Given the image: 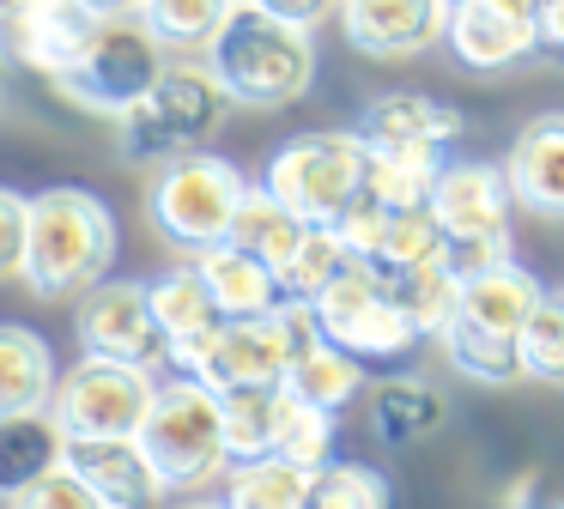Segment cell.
<instances>
[{
    "instance_id": "obj_1",
    "label": "cell",
    "mask_w": 564,
    "mask_h": 509,
    "mask_svg": "<svg viewBox=\"0 0 564 509\" xmlns=\"http://www.w3.org/2000/svg\"><path fill=\"white\" fill-rule=\"evenodd\" d=\"M116 267V213L91 188L55 182L31 194V242H25V291L43 303L86 297Z\"/></svg>"
},
{
    "instance_id": "obj_2",
    "label": "cell",
    "mask_w": 564,
    "mask_h": 509,
    "mask_svg": "<svg viewBox=\"0 0 564 509\" xmlns=\"http://www.w3.org/2000/svg\"><path fill=\"white\" fill-rule=\"evenodd\" d=\"M207 67L243 109H292L316 85V36L310 24L273 19L256 0H237L219 36L207 43Z\"/></svg>"
},
{
    "instance_id": "obj_3",
    "label": "cell",
    "mask_w": 564,
    "mask_h": 509,
    "mask_svg": "<svg viewBox=\"0 0 564 509\" xmlns=\"http://www.w3.org/2000/svg\"><path fill=\"white\" fill-rule=\"evenodd\" d=\"M243 188H249V176L231 164V158L207 152V145L176 152V158L159 164V176H152V188H147V225L159 230L164 249L200 254V249H213V242L231 237V218H237V206H243Z\"/></svg>"
},
{
    "instance_id": "obj_4",
    "label": "cell",
    "mask_w": 564,
    "mask_h": 509,
    "mask_svg": "<svg viewBox=\"0 0 564 509\" xmlns=\"http://www.w3.org/2000/svg\"><path fill=\"white\" fill-rule=\"evenodd\" d=\"M231 116V91L219 85V73L207 61H171L159 73L147 97H140L128 116H116L122 128V158L128 164H164L176 152H195L213 145Z\"/></svg>"
},
{
    "instance_id": "obj_5",
    "label": "cell",
    "mask_w": 564,
    "mask_h": 509,
    "mask_svg": "<svg viewBox=\"0 0 564 509\" xmlns=\"http://www.w3.org/2000/svg\"><path fill=\"white\" fill-rule=\"evenodd\" d=\"M140 448L159 467L164 491H195V485L225 479L231 448H225V407L200 376L176 370L171 382H159L147 424H140Z\"/></svg>"
},
{
    "instance_id": "obj_6",
    "label": "cell",
    "mask_w": 564,
    "mask_h": 509,
    "mask_svg": "<svg viewBox=\"0 0 564 509\" xmlns=\"http://www.w3.org/2000/svg\"><path fill=\"white\" fill-rule=\"evenodd\" d=\"M164 67H171V48L152 36V24L140 19V12H110V19L98 24V36L86 43V55L50 85L74 109H91V116H128V109L159 85Z\"/></svg>"
},
{
    "instance_id": "obj_7",
    "label": "cell",
    "mask_w": 564,
    "mask_h": 509,
    "mask_svg": "<svg viewBox=\"0 0 564 509\" xmlns=\"http://www.w3.org/2000/svg\"><path fill=\"white\" fill-rule=\"evenodd\" d=\"M370 176V145L358 128H316L285 140L280 152L268 158L261 182L280 194L292 213H304L310 225H334L346 206L365 194Z\"/></svg>"
},
{
    "instance_id": "obj_8",
    "label": "cell",
    "mask_w": 564,
    "mask_h": 509,
    "mask_svg": "<svg viewBox=\"0 0 564 509\" xmlns=\"http://www.w3.org/2000/svg\"><path fill=\"white\" fill-rule=\"evenodd\" d=\"M152 400H159V370L86 351L74 370H62L50 412L67 436H140Z\"/></svg>"
},
{
    "instance_id": "obj_9",
    "label": "cell",
    "mask_w": 564,
    "mask_h": 509,
    "mask_svg": "<svg viewBox=\"0 0 564 509\" xmlns=\"http://www.w3.org/2000/svg\"><path fill=\"white\" fill-rule=\"evenodd\" d=\"M316 315H322V334L340 339L346 351H358L365 364H377V358H406V351L425 339V334H419V322L389 297V285H382V279L370 273L365 261H352L328 291H322V297H316Z\"/></svg>"
},
{
    "instance_id": "obj_10",
    "label": "cell",
    "mask_w": 564,
    "mask_h": 509,
    "mask_svg": "<svg viewBox=\"0 0 564 509\" xmlns=\"http://www.w3.org/2000/svg\"><path fill=\"white\" fill-rule=\"evenodd\" d=\"M74 334H79V351H98V358L147 364V370L171 364L164 358L159 310H152V285H140V279H104V285H91L79 297Z\"/></svg>"
},
{
    "instance_id": "obj_11",
    "label": "cell",
    "mask_w": 564,
    "mask_h": 509,
    "mask_svg": "<svg viewBox=\"0 0 564 509\" xmlns=\"http://www.w3.org/2000/svg\"><path fill=\"white\" fill-rule=\"evenodd\" d=\"M334 19L365 61H413L443 43L449 0H340Z\"/></svg>"
},
{
    "instance_id": "obj_12",
    "label": "cell",
    "mask_w": 564,
    "mask_h": 509,
    "mask_svg": "<svg viewBox=\"0 0 564 509\" xmlns=\"http://www.w3.org/2000/svg\"><path fill=\"white\" fill-rule=\"evenodd\" d=\"M431 213L449 230V242H503L510 237L516 194L503 164H479V158H449L431 188Z\"/></svg>"
},
{
    "instance_id": "obj_13",
    "label": "cell",
    "mask_w": 564,
    "mask_h": 509,
    "mask_svg": "<svg viewBox=\"0 0 564 509\" xmlns=\"http://www.w3.org/2000/svg\"><path fill=\"white\" fill-rule=\"evenodd\" d=\"M358 133H365L370 152H449L467 133V116L425 91H382L365 104Z\"/></svg>"
},
{
    "instance_id": "obj_14",
    "label": "cell",
    "mask_w": 564,
    "mask_h": 509,
    "mask_svg": "<svg viewBox=\"0 0 564 509\" xmlns=\"http://www.w3.org/2000/svg\"><path fill=\"white\" fill-rule=\"evenodd\" d=\"M443 43H449V55L467 73H503L540 48V19H522V12L498 7V0H449Z\"/></svg>"
},
{
    "instance_id": "obj_15",
    "label": "cell",
    "mask_w": 564,
    "mask_h": 509,
    "mask_svg": "<svg viewBox=\"0 0 564 509\" xmlns=\"http://www.w3.org/2000/svg\"><path fill=\"white\" fill-rule=\"evenodd\" d=\"M152 310H159V327H164V358H171L176 370H195L200 351H207L213 339H219V327L231 322L195 261H183L164 279H152Z\"/></svg>"
},
{
    "instance_id": "obj_16",
    "label": "cell",
    "mask_w": 564,
    "mask_h": 509,
    "mask_svg": "<svg viewBox=\"0 0 564 509\" xmlns=\"http://www.w3.org/2000/svg\"><path fill=\"white\" fill-rule=\"evenodd\" d=\"M503 176L522 213L564 225V109L528 116L516 128V145L503 152Z\"/></svg>"
},
{
    "instance_id": "obj_17",
    "label": "cell",
    "mask_w": 564,
    "mask_h": 509,
    "mask_svg": "<svg viewBox=\"0 0 564 509\" xmlns=\"http://www.w3.org/2000/svg\"><path fill=\"white\" fill-rule=\"evenodd\" d=\"M104 19H110V12H98L91 0H31V12L19 19L7 55H13L19 67L43 73V79H62V73L86 55V43L98 36Z\"/></svg>"
},
{
    "instance_id": "obj_18",
    "label": "cell",
    "mask_w": 564,
    "mask_h": 509,
    "mask_svg": "<svg viewBox=\"0 0 564 509\" xmlns=\"http://www.w3.org/2000/svg\"><path fill=\"white\" fill-rule=\"evenodd\" d=\"M62 461L110 509H152L164 497V479H159V467L147 461L140 436H67Z\"/></svg>"
},
{
    "instance_id": "obj_19",
    "label": "cell",
    "mask_w": 564,
    "mask_h": 509,
    "mask_svg": "<svg viewBox=\"0 0 564 509\" xmlns=\"http://www.w3.org/2000/svg\"><path fill=\"white\" fill-rule=\"evenodd\" d=\"M365 424L389 455H406L449 424V400L425 376H382V382L365 388Z\"/></svg>"
},
{
    "instance_id": "obj_20",
    "label": "cell",
    "mask_w": 564,
    "mask_h": 509,
    "mask_svg": "<svg viewBox=\"0 0 564 509\" xmlns=\"http://www.w3.org/2000/svg\"><path fill=\"white\" fill-rule=\"evenodd\" d=\"M437 346H443V358H449V370H462L467 382H479V388L528 382L522 334H498V327H486V322H474V315L455 310L449 322L437 327Z\"/></svg>"
},
{
    "instance_id": "obj_21",
    "label": "cell",
    "mask_w": 564,
    "mask_h": 509,
    "mask_svg": "<svg viewBox=\"0 0 564 509\" xmlns=\"http://www.w3.org/2000/svg\"><path fill=\"white\" fill-rule=\"evenodd\" d=\"M540 297H546V285H540L516 254H503V261H491V267H479V273L462 279L455 310L486 322V327H498V334H522V322L534 315Z\"/></svg>"
},
{
    "instance_id": "obj_22",
    "label": "cell",
    "mask_w": 564,
    "mask_h": 509,
    "mask_svg": "<svg viewBox=\"0 0 564 509\" xmlns=\"http://www.w3.org/2000/svg\"><path fill=\"white\" fill-rule=\"evenodd\" d=\"M62 455H67V431L55 424L50 407L7 412V419H0V497L13 503L31 479H43L50 467H62Z\"/></svg>"
},
{
    "instance_id": "obj_23",
    "label": "cell",
    "mask_w": 564,
    "mask_h": 509,
    "mask_svg": "<svg viewBox=\"0 0 564 509\" xmlns=\"http://www.w3.org/2000/svg\"><path fill=\"white\" fill-rule=\"evenodd\" d=\"M188 261L200 267V279L213 285V297H219L225 315H268L273 303L285 297V291H280V273H273L261 254L237 249V242H213V249L188 254Z\"/></svg>"
},
{
    "instance_id": "obj_24",
    "label": "cell",
    "mask_w": 564,
    "mask_h": 509,
    "mask_svg": "<svg viewBox=\"0 0 564 509\" xmlns=\"http://www.w3.org/2000/svg\"><path fill=\"white\" fill-rule=\"evenodd\" d=\"M55 382H62V370L50 358V339L31 334L25 322H0V419L50 407Z\"/></svg>"
},
{
    "instance_id": "obj_25",
    "label": "cell",
    "mask_w": 564,
    "mask_h": 509,
    "mask_svg": "<svg viewBox=\"0 0 564 509\" xmlns=\"http://www.w3.org/2000/svg\"><path fill=\"white\" fill-rule=\"evenodd\" d=\"M358 261L370 267H425V261H449V230L437 225V213L425 206H382L370 225Z\"/></svg>"
},
{
    "instance_id": "obj_26",
    "label": "cell",
    "mask_w": 564,
    "mask_h": 509,
    "mask_svg": "<svg viewBox=\"0 0 564 509\" xmlns=\"http://www.w3.org/2000/svg\"><path fill=\"white\" fill-rule=\"evenodd\" d=\"M285 388H292L297 400H310V407H322V412H334V419H340V412L365 394V358H358V351H346L340 339L322 334V339H310V346L292 358Z\"/></svg>"
},
{
    "instance_id": "obj_27",
    "label": "cell",
    "mask_w": 564,
    "mask_h": 509,
    "mask_svg": "<svg viewBox=\"0 0 564 509\" xmlns=\"http://www.w3.org/2000/svg\"><path fill=\"white\" fill-rule=\"evenodd\" d=\"M304 230H310L304 213H292V206H285L280 194L268 188V182H249V188H243V206H237V218H231V237H225V242L261 254L273 273H285V261L297 254Z\"/></svg>"
},
{
    "instance_id": "obj_28",
    "label": "cell",
    "mask_w": 564,
    "mask_h": 509,
    "mask_svg": "<svg viewBox=\"0 0 564 509\" xmlns=\"http://www.w3.org/2000/svg\"><path fill=\"white\" fill-rule=\"evenodd\" d=\"M316 467L285 455H256L225 467V509H310Z\"/></svg>"
},
{
    "instance_id": "obj_29",
    "label": "cell",
    "mask_w": 564,
    "mask_h": 509,
    "mask_svg": "<svg viewBox=\"0 0 564 509\" xmlns=\"http://www.w3.org/2000/svg\"><path fill=\"white\" fill-rule=\"evenodd\" d=\"M370 267V261H365ZM370 273L389 285V297L401 303L419 322V334L437 339V327L455 315V297H462V279H455L449 261H425V267H370Z\"/></svg>"
},
{
    "instance_id": "obj_30",
    "label": "cell",
    "mask_w": 564,
    "mask_h": 509,
    "mask_svg": "<svg viewBox=\"0 0 564 509\" xmlns=\"http://www.w3.org/2000/svg\"><path fill=\"white\" fill-rule=\"evenodd\" d=\"M219 407H225V448H231V461L273 455V436H280V419H285V382L231 388V394H219Z\"/></svg>"
},
{
    "instance_id": "obj_31",
    "label": "cell",
    "mask_w": 564,
    "mask_h": 509,
    "mask_svg": "<svg viewBox=\"0 0 564 509\" xmlns=\"http://www.w3.org/2000/svg\"><path fill=\"white\" fill-rule=\"evenodd\" d=\"M237 0H140V19L152 24V36H159L171 55H207V43L219 36V24L231 19Z\"/></svg>"
},
{
    "instance_id": "obj_32",
    "label": "cell",
    "mask_w": 564,
    "mask_h": 509,
    "mask_svg": "<svg viewBox=\"0 0 564 509\" xmlns=\"http://www.w3.org/2000/svg\"><path fill=\"white\" fill-rule=\"evenodd\" d=\"M352 261H358V254H352V242L340 237V225H310L304 242H297V254L285 261V273H280V291H285V297H310V303H316Z\"/></svg>"
},
{
    "instance_id": "obj_33",
    "label": "cell",
    "mask_w": 564,
    "mask_h": 509,
    "mask_svg": "<svg viewBox=\"0 0 564 509\" xmlns=\"http://www.w3.org/2000/svg\"><path fill=\"white\" fill-rule=\"evenodd\" d=\"M443 164H449V152H370L365 194H377L382 206H425Z\"/></svg>"
},
{
    "instance_id": "obj_34",
    "label": "cell",
    "mask_w": 564,
    "mask_h": 509,
    "mask_svg": "<svg viewBox=\"0 0 564 509\" xmlns=\"http://www.w3.org/2000/svg\"><path fill=\"white\" fill-rule=\"evenodd\" d=\"M522 364L528 382L564 388V291H546L534 303V315L522 322Z\"/></svg>"
},
{
    "instance_id": "obj_35",
    "label": "cell",
    "mask_w": 564,
    "mask_h": 509,
    "mask_svg": "<svg viewBox=\"0 0 564 509\" xmlns=\"http://www.w3.org/2000/svg\"><path fill=\"white\" fill-rule=\"evenodd\" d=\"M273 455L285 461H304V467H328L334 461V412L310 407L285 388V419H280V436H273Z\"/></svg>"
},
{
    "instance_id": "obj_36",
    "label": "cell",
    "mask_w": 564,
    "mask_h": 509,
    "mask_svg": "<svg viewBox=\"0 0 564 509\" xmlns=\"http://www.w3.org/2000/svg\"><path fill=\"white\" fill-rule=\"evenodd\" d=\"M310 509H389V479L365 461H328L316 467Z\"/></svg>"
},
{
    "instance_id": "obj_37",
    "label": "cell",
    "mask_w": 564,
    "mask_h": 509,
    "mask_svg": "<svg viewBox=\"0 0 564 509\" xmlns=\"http://www.w3.org/2000/svg\"><path fill=\"white\" fill-rule=\"evenodd\" d=\"M13 509H110V503L62 461V467H50L43 479H31L25 491L13 497Z\"/></svg>"
},
{
    "instance_id": "obj_38",
    "label": "cell",
    "mask_w": 564,
    "mask_h": 509,
    "mask_svg": "<svg viewBox=\"0 0 564 509\" xmlns=\"http://www.w3.org/2000/svg\"><path fill=\"white\" fill-rule=\"evenodd\" d=\"M25 242H31V194L0 182V279H25Z\"/></svg>"
},
{
    "instance_id": "obj_39",
    "label": "cell",
    "mask_w": 564,
    "mask_h": 509,
    "mask_svg": "<svg viewBox=\"0 0 564 509\" xmlns=\"http://www.w3.org/2000/svg\"><path fill=\"white\" fill-rule=\"evenodd\" d=\"M256 7L273 12V19H292V24H310V31H316L322 19L340 12V0H256Z\"/></svg>"
},
{
    "instance_id": "obj_40",
    "label": "cell",
    "mask_w": 564,
    "mask_h": 509,
    "mask_svg": "<svg viewBox=\"0 0 564 509\" xmlns=\"http://www.w3.org/2000/svg\"><path fill=\"white\" fill-rule=\"evenodd\" d=\"M503 254H510V237H503V242H449V267H455V279L479 273V267L503 261Z\"/></svg>"
},
{
    "instance_id": "obj_41",
    "label": "cell",
    "mask_w": 564,
    "mask_h": 509,
    "mask_svg": "<svg viewBox=\"0 0 564 509\" xmlns=\"http://www.w3.org/2000/svg\"><path fill=\"white\" fill-rule=\"evenodd\" d=\"M540 48L564 55V0H540Z\"/></svg>"
},
{
    "instance_id": "obj_42",
    "label": "cell",
    "mask_w": 564,
    "mask_h": 509,
    "mask_svg": "<svg viewBox=\"0 0 564 509\" xmlns=\"http://www.w3.org/2000/svg\"><path fill=\"white\" fill-rule=\"evenodd\" d=\"M31 12V0H0V48L13 43V31H19V19Z\"/></svg>"
},
{
    "instance_id": "obj_43",
    "label": "cell",
    "mask_w": 564,
    "mask_h": 509,
    "mask_svg": "<svg viewBox=\"0 0 564 509\" xmlns=\"http://www.w3.org/2000/svg\"><path fill=\"white\" fill-rule=\"evenodd\" d=\"M98 12H140V0H91Z\"/></svg>"
},
{
    "instance_id": "obj_44",
    "label": "cell",
    "mask_w": 564,
    "mask_h": 509,
    "mask_svg": "<svg viewBox=\"0 0 564 509\" xmlns=\"http://www.w3.org/2000/svg\"><path fill=\"white\" fill-rule=\"evenodd\" d=\"M176 509H225V503H176Z\"/></svg>"
},
{
    "instance_id": "obj_45",
    "label": "cell",
    "mask_w": 564,
    "mask_h": 509,
    "mask_svg": "<svg viewBox=\"0 0 564 509\" xmlns=\"http://www.w3.org/2000/svg\"><path fill=\"white\" fill-rule=\"evenodd\" d=\"M552 509H564V497H558V503H552Z\"/></svg>"
},
{
    "instance_id": "obj_46",
    "label": "cell",
    "mask_w": 564,
    "mask_h": 509,
    "mask_svg": "<svg viewBox=\"0 0 564 509\" xmlns=\"http://www.w3.org/2000/svg\"><path fill=\"white\" fill-rule=\"evenodd\" d=\"M0 55H7V48H0Z\"/></svg>"
}]
</instances>
